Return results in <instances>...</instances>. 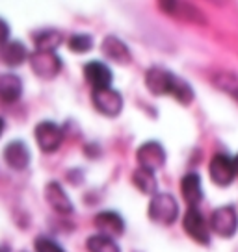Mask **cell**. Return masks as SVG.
Segmentation results:
<instances>
[{
    "label": "cell",
    "mask_w": 238,
    "mask_h": 252,
    "mask_svg": "<svg viewBox=\"0 0 238 252\" xmlns=\"http://www.w3.org/2000/svg\"><path fill=\"white\" fill-rule=\"evenodd\" d=\"M147 213H149V219L153 222L162 224V226H169L179 217V204L169 193H157L151 197Z\"/></svg>",
    "instance_id": "1"
},
{
    "label": "cell",
    "mask_w": 238,
    "mask_h": 252,
    "mask_svg": "<svg viewBox=\"0 0 238 252\" xmlns=\"http://www.w3.org/2000/svg\"><path fill=\"white\" fill-rule=\"evenodd\" d=\"M28 62L36 76L43 80L56 78L62 71V58L56 52H47V50H36L28 56Z\"/></svg>",
    "instance_id": "2"
},
{
    "label": "cell",
    "mask_w": 238,
    "mask_h": 252,
    "mask_svg": "<svg viewBox=\"0 0 238 252\" xmlns=\"http://www.w3.org/2000/svg\"><path fill=\"white\" fill-rule=\"evenodd\" d=\"M91 102H93V108L104 117H118L123 111V96L114 87L93 89L91 91Z\"/></svg>",
    "instance_id": "3"
},
{
    "label": "cell",
    "mask_w": 238,
    "mask_h": 252,
    "mask_svg": "<svg viewBox=\"0 0 238 252\" xmlns=\"http://www.w3.org/2000/svg\"><path fill=\"white\" fill-rule=\"evenodd\" d=\"M36 143L43 152H56L64 143V128L52 121H41L34 130Z\"/></svg>",
    "instance_id": "4"
},
{
    "label": "cell",
    "mask_w": 238,
    "mask_h": 252,
    "mask_svg": "<svg viewBox=\"0 0 238 252\" xmlns=\"http://www.w3.org/2000/svg\"><path fill=\"white\" fill-rule=\"evenodd\" d=\"M208 228L220 237H233L238 230V215L237 210L233 206H222L212 212L210 220H208Z\"/></svg>",
    "instance_id": "5"
},
{
    "label": "cell",
    "mask_w": 238,
    "mask_h": 252,
    "mask_svg": "<svg viewBox=\"0 0 238 252\" xmlns=\"http://www.w3.org/2000/svg\"><path fill=\"white\" fill-rule=\"evenodd\" d=\"M183 228L188 236L199 245H208L210 243V228L208 222L205 220L203 213L198 208H188V212L183 217Z\"/></svg>",
    "instance_id": "6"
},
{
    "label": "cell",
    "mask_w": 238,
    "mask_h": 252,
    "mask_svg": "<svg viewBox=\"0 0 238 252\" xmlns=\"http://www.w3.org/2000/svg\"><path fill=\"white\" fill-rule=\"evenodd\" d=\"M208 173H210V180L220 188H227L237 178L233 158H229L227 154H214L208 163Z\"/></svg>",
    "instance_id": "7"
},
{
    "label": "cell",
    "mask_w": 238,
    "mask_h": 252,
    "mask_svg": "<svg viewBox=\"0 0 238 252\" xmlns=\"http://www.w3.org/2000/svg\"><path fill=\"white\" fill-rule=\"evenodd\" d=\"M136 159L142 169L155 173L166 163V150L159 141H147L136 150Z\"/></svg>",
    "instance_id": "8"
},
{
    "label": "cell",
    "mask_w": 238,
    "mask_h": 252,
    "mask_svg": "<svg viewBox=\"0 0 238 252\" xmlns=\"http://www.w3.org/2000/svg\"><path fill=\"white\" fill-rule=\"evenodd\" d=\"M173 72L166 71L162 67H151L149 71L145 72V86L149 89V93L155 96H162V94H171L175 84Z\"/></svg>",
    "instance_id": "9"
},
{
    "label": "cell",
    "mask_w": 238,
    "mask_h": 252,
    "mask_svg": "<svg viewBox=\"0 0 238 252\" xmlns=\"http://www.w3.org/2000/svg\"><path fill=\"white\" fill-rule=\"evenodd\" d=\"M45 200L60 215H71L73 210H75L71 197L65 193V189L62 188L60 182H48L45 186Z\"/></svg>",
    "instance_id": "10"
},
{
    "label": "cell",
    "mask_w": 238,
    "mask_h": 252,
    "mask_svg": "<svg viewBox=\"0 0 238 252\" xmlns=\"http://www.w3.org/2000/svg\"><path fill=\"white\" fill-rule=\"evenodd\" d=\"M93 224H95V228L99 230L101 236L112 237V239L123 236V232H125V220L118 212L97 213L95 219H93Z\"/></svg>",
    "instance_id": "11"
},
{
    "label": "cell",
    "mask_w": 238,
    "mask_h": 252,
    "mask_svg": "<svg viewBox=\"0 0 238 252\" xmlns=\"http://www.w3.org/2000/svg\"><path fill=\"white\" fill-rule=\"evenodd\" d=\"M32 152L24 141H11L4 149V161L15 171H23L30 165Z\"/></svg>",
    "instance_id": "12"
},
{
    "label": "cell",
    "mask_w": 238,
    "mask_h": 252,
    "mask_svg": "<svg viewBox=\"0 0 238 252\" xmlns=\"http://www.w3.org/2000/svg\"><path fill=\"white\" fill-rule=\"evenodd\" d=\"M101 50L108 60L119 63V65H128L132 62V54H130V48L127 47V43L116 35H106L101 43Z\"/></svg>",
    "instance_id": "13"
},
{
    "label": "cell",
    "mask_w": 238,
    "mask_h": 252,
    "mask_svg": "<svg viewBox=\"0 0 238 252\" xmlns=\"http://www.w3.org/2000/svg\"><path fill=\"white\" fill-rule=\"evenodd\" d=\"M84 76L86 82L93 89H104V87H112V74L110 67L103 62H89L84 65Z\"/></svg>",
    "instance_id": "14"
},
{
    "label": "cell",
    "mask_w": 238,
    "mask_h": 252,
    "mask_svg": "<svg viewBox=\"0 0 238 252\" xmlns=\"http://www.w3.org/2000/svg\"><path fill=\"white\" fill-rule=\"evenodd\" d=\"M23 94V80L13 72L0 74V102L13 104Z\"/></svg>",
    "instance_id": "15"
},
{
    "label": "cell",
    "mask_w": 238,
    "mask_h": 252,
    "mask_svg": "<svg viewBox=\"0 0 238 252\" xmlns=\"http://www.w3.org/2000/svg\"><path fill=\"white\" fill-rule=\"evenodd\" d=\"M28 50L21 41H11L4 43L0 47V62L8 67H19L28 60Z\"/></svg>",
    "instance_id": "16"
},
{
    "label": "cell",
    "mask_w": 238,
    "mask_h": 252,
    "mask_svg": "<svg viewBox=\"0 0 238 252\" xmlns=\"http://www.w3.org/2000/svg\"><path fill=\"white\" fill-rule=\"evenodd\" d=\"M181 193H183L184 200L190 204V208H196L201 202V198H203L201 176L198 173L184 174L183 180H181Z\"/></svg>",
    "instance_id": "17"
},
{
    "label": "cell",
    "mask_w": 238,
    "mask_h": 252,
    "mask_svg": "<svg viewBox=\"0 0 238 252\" xmlns=\"http://www.w3.org/2000/svg\"><path fill=\"white\" fill-rule=\"evenodd\" d=\"M160 8L164 9L166 13L173 17H179L183 21H188V23H201V13L198 9L190 6V4H184V2H160Z\"/></svg>",
    "instance_id": "18"
},
{
    "label": "cell",
    "mask_w": 238,
    "mask_h": 252,
    "mask_svg": "<svg viewBox=\"0 0 238 252\" xmlns=\"http://www.w3.org/2000/svg\"><path fill=\"white\" fill-rule=\"evenodd\" d=\"M132 184L136 186V189L143 193V195H157V189H159V180L153 171H147V169H142L138 167L132 174Z\"/></svg>",
    "instance_id": "19"
},
{
    "label": "cell",
    "mask_w": 238,
    "mask_h": 252,
    "mask_svg": "<svg viewBox=\"0 0 238 252\" xmlns=\"http://www.w3.org/2000/svg\"><path fill=\"white\" fill-rule=\"evenodd\" d=\"M62 33L58 30H41L36 33V50L56 52V48L62 45Z\"/></svg>",
    "instance_id": "20"
},
{
    "label": "cell",
    "mask_w": 238,
    "mask_h": 252,
    "mask_svg": "<svg viewBox=\"0 0 238 252\" xmlns=\"http://www.w3.org/2000/svg\"><path fill=\"white\" fill-rule=\"evenodd\" d=\"M86 249H87V252H121L119 245L116 243V239L101 236V234H95V236L87 237Z\"/></svg>",
    "instance_id": "21"
},
{
    "label": "cell",
    "mask_w": 238,
    "mask_h": 252,
    "mask_svg": "<svg viewBox=\"0 0 238 252\" xmlns=\"http://www.w3.org/2000/svg\"><path fill=\"white\" fill-rule=\"evenodd\" d=\"M214 86L223 89L225 93H229L238 102V76L231 74V72H220L218 76H214Z\"/></svg>",
    "instance_id": "22"
},
{
    "label": "cell",
    "mask_w": 238,
    "mask_h": 252,
    "mask_svg": "<svg viewBox=\"0 0 238 252\" xmlns=\"http://www.w3.org/2000/svg\"><path fill=\"white\" fill-rule=\"evenodd\" d=\"M69 48L77 54H84L93 48V37L89 33H75L69 37Z\"/></svg>",
    "instance_id": "23"
},
{
    "label": "cell",
    "mask_w": 238,
    "mask_h": 252,
    "mask_svg": "<svg viewBox=\"0 0 238 252\" xmlns=\"http://www.w3.org/2000/svg\"><path fill=\"white\" fill-rule=\"evenodd\" d=\"M34 247H36V252H64V249L60 247L58 241L50 239V237L40 236L36 241H34Z\"/></svg>",
    "instance_id": "24"
},
{
    "label": "cell",
    "mask_w": 238,
    "mask_h": 252,
    "mask_svg": "<svg viewBox=\"0 0 238 252\" xmlns=\"http://www.w3.org/2000/svg\"><path fill=\"white\" fill-rule=\"evenodd\" d=\"M8 41H9V24L4 19H0V47L4 43H8Z\"/></svg>",
    "instance_id": "25"
},
{
    "label": "cell",
    "mask_w": 238,
    "mask_h": 252,
    "mask_svg": "<svg viewBox=\"0 0 238 252\" xmlns=\"http://www.w3.org/2000/svg\"><path fill=\"white\" fill-rule=\"evenodd\" d=\"M233 165H235V173H237V176H238V154L233 158Z\"/></svg>",
    "instance_id": "26"
},
{
    "label": "cell",
    "mask_w": 238,
    "mask_h": 252,
    "mask_svg": "<svg viewBox=\"0 0 238 252\" xmlns=\"http://www.w3.org/2000/svg\"><path fill=\"white\" fill-rule=\"evenodd\" d=\"M4 128H6V123H4V119H0V135L4 134Z\"/></svg>",
    "instance_id": "27"
},
{
    "label": "cell",
    "mask_w": 238,
    "mask_h": 252,
    "mask_svg": "<svg viewBox=\"0 0 238 252\" xmlns=\"http://www.w3.org/2000/svg\"><path fill=\"white\" fill-rule=\"evenodd\" d=\"M0 252H6V251H4V249H0Z\"/></svg>",
    "instance_id": "28"
}]
</instances>
